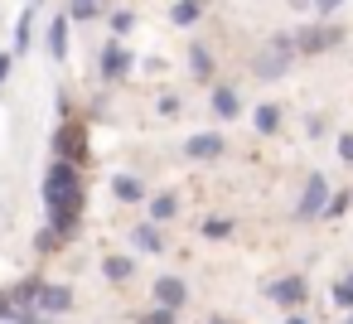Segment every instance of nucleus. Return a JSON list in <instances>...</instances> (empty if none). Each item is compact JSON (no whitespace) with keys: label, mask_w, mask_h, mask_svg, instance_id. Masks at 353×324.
Listing matches in <instances>:
<instances>
[{"label":"nucleus","mask_w":353,"mask_h":324,"mask_svg":"<svg viewBox=\"0 0 353 324\" xmlns=\"http://www.w3.org/2000/svg\"><path fill=\"white\" fill-rule=\"evenodd\" d=\"M44 208H49V227L68 242L83 223V174L68 160H54L44 170Z\"/></svg>","instance_id":"1"},{"label":"nucleus","mask_w":353,"mask_h":324,"mask_svg":"<svg viewBox=\"0 0 353 324\" xmlns=\"http://www.w3.org/2000/svg\"><path fill=\"white\" fill-rule=\"evenodd\" d=\"M290 59H295V39L281 34V39H271V49H261V54L252 59V73H256V78H281V73L290 68Z\"/></svg>","instance_id":"2"},{"label":"nucleus","mask_w":353,"mask_h":324,"mask_svg":"<svg viewBox=\"0 0 353 324\" xmlns=\"http://www.w3.org/2000/svg\"><path fill=\"white\" fill-rule=\"evenodd\" d=\"M54 155L83 170V160H88V131H83V121H63V126H59V136H54Z\"/></svg>","instance_id":"3"},{"label":"nucleus","mask_w":353,"mask_h":324,"mask_svg":"<svg viewBox=\"0 0 353 324\" xmlns=\"http://www.w3.org/2000/svg\"><path fill=\"white\" fill-rule=\"evenodd\" d=\"M339 39H343L339 25H310V30L295 34V49H300V54H324V49H334Z\"/></svg>","instance_id":"4"},{"label":"nucleus","mask_w":353,"mask_h":324,"mask_svg":"<svg viewBox=\"0 0 353 324\" xmlns=\"http://www.w3.org/2000/svg\"><path fill=\"white\" fill-rule=\"evenodd\" d=\"M73 305V295L63 290V285H44V281H34V295H30V310L34 314H63Z\"/></svg>","instance_id":"5"},{"label":"nucleus","mask_w":353,"mask_h":324,"mask_svg":"<svg viewBox=\"0 0 353 324\" xmlns=\"http://www.w3.org/2000/svg\"><path fill=\"white\" fill-rule=\"evenodd\" d=\"M131 73V49L121 44V39H112L107 49H102V83H121Z\"/></svg>","instance_id":"6"},{"label":"nucleus","mask_w":353,"mask_h":324,"mask_svg":"<svg viewBox=\"0 0 353 324\" xmlns=\"http://www.w3.org/2000/svg\"><path fill=\"white\" fill-rule=\"evenodd\" d=\"M266 295H271L276 305H300V300L310 295V281H305V276H281V281H266Z\"/></svg>","instance_id":"7"},{"label":"nucleus","mask_w":353,"mask_h":324,"mask_svg":"<svg viewBox=\"0 0 353 324\" xmlns=\"http://www.w3.org/2000/svg\"><path fill=\"white\" fill-rule=\"evenodd\" d=\"M228 145H223V136L218 131H199V136H189V145H184V155L189 160H218Z\"/></svg>","instance_id":"8"},{"label":"nucleus","mask_w":353,"mask_h":324,"mask_svg":"<svg viewBox=\"0 0 353 324\" xmlns=\"http://www.w3.org/2000/svg\"><path fill=\"white\" fill-rule=\"evenodd\" d=\"M324 203H329V184H324V174H310V184H305V199H300V218H314V213H324Z\"/></svg>","instance_id":"9"},{"label":"nucleus","mask_w":353,"mask_h":324,"mask_svg":"<svg viewBox=\"0 0 353 324\" xmlns=\"http://www.w3.org/2000/svg\"><path fill=\"white\" fill-rule=\"evenodd\" d=\"M155 300H160L165 310H179V305L189 300V290H184L179 276H155Z\"/></svg>","instance_id":"10"},{"label":"nucleus","mask_w":353,"mask_h":324,"mask_svg":"<svg viewBox=\"0 0 353 324\" xmlns=\"http://www.w3.org/2000/svg\"><path fill=\"white\" fill-rule=\"evenodd\" d=\"M213 112H218L223 121H232V117L242 112V97H237V92H232L228 83H218V88H213Z\"/></svg>","instance_id":"11"},{"label":"nucleus","mask_w":353,"mask_h":324,"mask_svg":"<svg viewBox=\"0 0 353 324\" xmlns=\"http://www.w3.org/2000/svg\"><path fill=\"white\" fill-rule=\"evenodd\" d=\"M112 194H117V203H141L145 199V189H141L136 174H112Z\"/></svg>","instance_id":"12"},{"label":"nucleus","mask_w":353,"mask_h":324,"mask_svg":"<svg viewBox=\"0 0 353 324\" xmlns=\"http://www.w3.org/2000/svg\"><path fill=\"white\" fill-rule=\"evenodd\" d=\"M131 242H136L141 252H165V237H160V223H141V227L131 232Z\"/></svg>","instance_id":"13"},{"label":"nucleus","mask_w":353,"mask_h":324,"mask_svg":"<svg viewBox=\"0 0 353 324\" xmlns=\"http://www.w3.org/2000/svg\"><path fill=\"white\" fill-rule=\"evenodd\" d=\"M49 54H54V59H68V20H63V15L49 25Z\"/></svg>","instance_id":"14"},{"label":"nucleus","mask_w":353,"mask_h":324,"mask_svg":"<svg viewBox=\"0 0 353 324\" xmlns=\"http://www.w3.org/2000/svg\"><path fill=\"white\" fill-rule=\"evenodd\" d=\"M189 68H194V78H199V83H208V78H213V59H208V49H203V44H194V49H189Z\"/></svg>","instance_id":"15"},{"label":"nucleus","mask_w":353,"mask_h":324,"mask_svg":"<svg viewBox=\"0 0 353 324\" xmlns=\"http://www.w3.org/2000/svg\"><path fill=\"white\" fill-rule=\"evenodd\" d=\"M102 276H107V281H131L136 266H131V256H107V261H102Z\"/></svg>","instance_id":"16"},{"label":"nucleus","mask_w":353,"mask_h":324,"mask_svg":"<svg viewBox=\"0 0 353 324\" xmlns=\"http://www.w3.org/2000/svg\"><path fill=\"white\" fill-rule=\"evenodd\" d=\"M174 213H179V199H174V194L150 199V223H165V218H174Z\"/></svg>","instance_id":"17"},{"label":"nucleus","mask_w":353,"mask_h":324,"mask_svg":"<svg viewBox=\"0 0 353 324\" xmlns=\"http://www.w3.org/2000/svg\"><path fill=\"white\" fill-rule=\"evenodd\" d=\"M97 15H102V0H73V6H68V20H78V25L97 20Z\"/></svg>","instance_id":"18"},{"label":"nucleus","mask_w":353,"mask_h":324,"mask_svg":"<svg viewBox=\"0 0 353 324\" xmlns=\"http://www.w3.org/2000/svg\"><path fill=\"white\" fill-rule=\"evenodd\" d=\"M276 126H281V107H271V102L256 107V131L266 136V131H276Z\"/></svg>","instance_id":"19"},{"label":"nucleus","mask_w":353,"mask_h":324,"mask_svg":"<svg viewBox=\"0 0 353 324\" xmlns=\"http://www.w3.org/2000/svg\"><path fill=\"white\" fill-rule=\"evenodd\" d=\"M199 10H203V6H199V0H179V6H174V15H170V20H174V25H194V20H199Z\"/></svg>","instance_id":"20"},{"label":"nucleus","mask_w":353,"mask_h":324,"mask_svg":"<svg viewBox=\"0 0 353 324\" xmlns=\"http://www.w3.org/2000/svg\"><path fill=\"white\" fill-rule=\"evenodd\" d=\"M334 305H339V310H353V276H343V281L334 285Z\"/></svg>","instance_id":"21"},{"label":"nucleus","mask_w":353,"mask_h":324,"mask_svg":"<svg viewBox=\"0 0 353 324\" xmlns=\"http://www.w3.org/2000/svg\"><path fill=\"white\" fill-rule=\"evenodd\" d=\"M228 232H232V223H228V218H208V223H203V237H213V242H223Z\"/></svg>","instance_id":"22"},{"label":"nucleus","mask_w":353,"mask_h":324,"mask_svg":"<svg viewBox=\"0 0 353 324\" xmlns=\"http://www.w3.org/2000/svg\"><path fill=\"white\" fill-rule=\"evenodd\" d=\"M131 25H136V15H131V10H117V15H112V34H117V39H121V34H131Z\"/></svg>","instance_id":"23"},{"label":"nucleus","mask_w":353,"mask_h":324,"mask_svg":"<svg viewBox=\"0 0 353 324\" xmlns=\"http://www.w3.org/2000/svg\"><path fill=\"white\" fill-rule=\"evenodd\" d=\"M348 203H353V194H329V203H324V213H329V218H339V213H343Z\"/></svg>","instance_id":"24"},{"label":"nucleus","mask_w":353,"mask_h":324,"mask_svg":"<svg viewBox=\"0 0 353 324\" xmlns=\"http://www.w3.org/2000/svg\"><path fill=\"white\" fill-rule=\"evenodd\" d=\"M136 319H141V324H174V310H165V305H160V310H150V314H136Z\"/></svg>","instance_id":"25"},{"label":"nucleus","mask_w":353,"mask_h":324,"mask_svg":"<svg viewBox=\"0 0 353 324\" xmlns=\"http://www.w3.org/2000/svg\"><path fill=\"white\" fill-rule=\"evenodd\" d=\"M339 155H343V165H353V136H343V141H339Z\"/></svg>","instance_id":"26"},{"label":"nucleus","mask_w":353,"mask_h":324,"mask_svg":"<svg viewBox=\"0 0 353 324\" xmlns=\"http://www.w3.org/2000/svg\"><path fill=\"white\" fill-rule=\"evenodd\" d=\"M339 6H343V0H314V10H319V15H334Z\"/></svg>","instance_id":"27"},{"label":"nucleus","mask_w":353,"mask_h":324,"mask_svg":"<svg viewBox=\"0 0 353 324\" xmlns=\"http://www.w3.org/2000/svg\"><path fill=\"white\" fill-rule=\"evenodd\" d=\"M10 78V54H0V83Z\"/></svg>","instance_id":"28"},{"label":"nucleus","mask_w":353,"mask_h":324,"mask_svg":"<svg viewBox=\"0 0 353 324\" xmlns=\"http://www.w3.org/2000/svg\"><path fill=\"white\" fill-rule=\"evenodd\" d=\"M285 324H310V319H305V314H290V319H285Z\"/></svg>","instance_id":"29"},{"label":"nucleus","mask_w":353,"mask_h":324,"mask_svg":"<svg viewBox=\"0 0 353 324\" xmlns=\"http://www.w3.org/2000/svg\"><path fill=\"white\" fill-rule=\"evenodd\" d=\"M343 324H353V310H348V314H343Z\"/></svg>","instance_id":"30"},{"label":"nucleus","mask_w":353,"mask_h":324,"mask_svg":"<svg viewBox=\"0 0 353 324\" xmlns=\"http://www.w3.org/2000/svg\"><path fill=\"white\" fill-rule=\"evenodd\" d=\"M25 324H39V319H34V314H30V319H25Z\"/></svg>","instance_id":"31"},{"label":"nucleus","mask_w":353,"mask_h":324,"mask_svg":"<svg viewBox=\"0 0 353 324\" xmlns=\"http://www.w3.org/2000/svg\"><path fill=\"white\" fill-rule=\"evenodd\" d=\"M208 324H228V319H208Z\"/></svg>","instance_id":"32"}]
</instances>
